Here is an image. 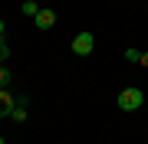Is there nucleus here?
Listing matches in <instances>:
<instances>
[{
  "label": "nucleus",
  "instance_id": "obj_1",
  "mask_svg": "<svg viewBox=\"0 0 148 144\" xmlns=\"http://www.w3.org/2000/svg\"><path fill=\"white\" fill-rule=\"evenodd\" d=\"M145 105V92L142 89H122L119 92V108H122V112H138V108H142Z\"/></svg>",
  "mask_w": 148,
  "mask_h": 144
},
{
  "label": "nucleus",
  "instance_id": "obj_2",
  "mask_svg": "<svg viewBox=\"0 0 148 144\" xmlns=\"http://www.w3.org/2000/svg\"><path fill=\"white\" fill-rule=\"evenodd\" d=\"M92 46H95V36H92L89 30L79 33V36L73 39V53H76V56H89V53H92Z\"/></svg>",
  "mask_w": 148,
  "mask_h": 144
},
{
  "label": "nucleus",
  "instance_id": "obj_3",
  "mask_svg": "<svg viewBox=\"0 0 148 144\" xmlns=\"http://www.w3.org/2000/svg\"><path fill=\"white\" fill-rule=\"evenodd\" d=\"M13 105H16V95H10L7 89H0V118L13 115Z\"/></svg>",
  "mask_w": 148,
  "mask_h": 144
},
{
  "label": "nucleus",
  "instance_id": "obj_4",
  "mask_svg": "<svg viewBox=\"0 0 148 144\" xmlns=\"http://www.w3.org/2000/svg\"><path fill=\"white\" fill-rule=\"evenodd\" d=\"M33 23H36L40 30H53V26H56V13H53V10H40L36 16H33Z\"/></svg>",
  "mask_w": 148,
  "mask_h": 144
},
{
  "label": "nucleus",
  "instance_id": "obj_5",
  "mask_svg": "<svg viewBox=\"0 0 148 144\" xmlns=\"http://www.w3.org/2000/svg\"><path fill=\"white\" fill-rule=\"evenodd\" d=\"M20 10L27 13V16H36V13H40V7H36V0H23V7H20Z\"/></svg>",
  "mask_w": 148,
  "mask_h": 144
},
{
  "label": "nucleus",
  "instance_id": "obj_6",
  "mask_svg": "<svg viewBox=\"0 0 148 144\" xmlns=\"http://www.w3.org/2000/svg\"><path fill=\"white\" fill-rule=\"evenodd\" d=\"M10 118H13L16 124H20V121H27V108H23V105H13V115H10Z\"/></svg>",
  "mask_w": 148,
  "mask_h": 144
},
{
  "label": "nucleus",
  "instance_id": "obj_7",
  "mask_svg": "<svg viewBox=\"0 0 148 144\" xmlns=\"http://www.w3.org/2000/svg\"><path fill=\"white\" fill-rule=\"evenodd\" d=\"M7 59H10V43L0 39V62H7Z\"/></svg>",
  "mask_w": 148,
  "mask_h": 144
},
{
  "label": "nucleus",
  "instance_id": "obj_8",
  "mask_svg": "<svg viewBox=\"0 0 148 144\" xmlns=\"http://www.w3.org/2000/svg\"><path fill=\"white\" fill-rule=\"evenodd\" d=\"M125 62H142V53L138 49H125Z\"/></svg>",
  "mask_w": 148,
  "mask_h": 144
},
{
  "label": "nucleus",
  "instance_id": "obj_9",
  "mask_svg": "<svg viewBox=\"0 0 148 144\" xmlns=\"http://www.w3.org/2000/svg\"><path fill=\"white\" fill-rule=\"evenodd\" d=\"M7 82H10V69L0 66V89H7Z\"/></svg>",
  "mask_w": 148,
  "mask_h": 144
},
{
  "label": "nucleus",
  "instance_id": "obj_10",
  "mask_svg": "<svg viewBox=\"0 0 148 144\" xmlns=\"http://www.w3.org/2000/svg\"><path fill=\"white\" fill-rule=\"evenodd\" d=\"M3 33H7V23H3V20H0V39H3Z\"/></svg>",
  "mask_w": 148,
  "mask_h": 144
},
{
  "label": "nucleus",
  "instance_id": "obj_11",
  "mask_svg": "<svg viewBox=\"0 0 148 144\" xmlns=\"http://www.w3.org/2000/svg\"><path fill=\"white\" fill-rule=\"evenodd\" d=\"M142 66H145V69H148V53H142Z\"/></svg>",
  "mask_w": 148,
  "mask_h": 144
}]
</instances>
